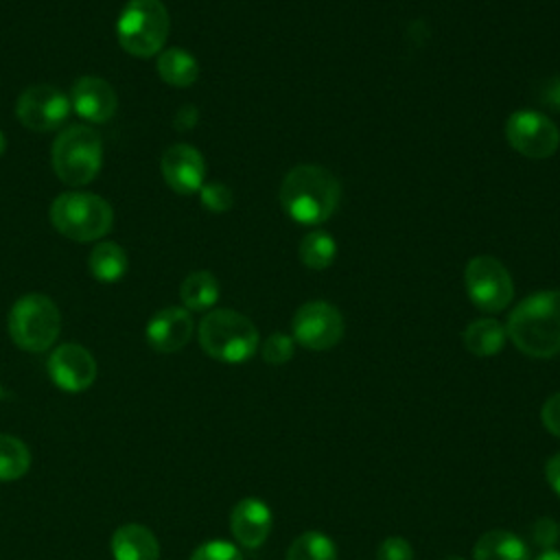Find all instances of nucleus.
Listing matches in <instances>:
<instances>
[{"mask_svg":"<svg viewBox=\"0 0 560 560\" xmlns=\"http://www.w3.org/2000/svg\"><path fill=\"white\" fill-rule=\"evenodd\" d=\"M505 138L514 151L532 160H545L556 153L560 131L547 114L518 109L505 122Z\"/></svg>","mask_w":560,"mask_h":560,"instance_id":"10","label":"nucleus"},{"mask_svg":"<svg viewBox=\"0 0 560 560\" xmlns=\"http://www.w3.org/2000/svg\"><path fill=\"white\" fill-rule=\"evenodd\" d=\"M284 560H337V545L324 532H302L287 549Z\"/></svg>","mask_w":560,"mask_h":560,"instance_id":"23","label":"nucleus"},{"mask_svg":"<svg viewBox=\"0 0 560 560\" xmlns=\"http://www.w3.org/2000/svg\"><path fill=\"white\" fill-rule=\"evenodd\" d=\"M114 560H158L160 542L155 534L140 523H125L116 527L109 540Z\"/></svg>","mask_w":560,"mask_h":560,"instance_id":"17","label":"nucleus"},{"mask_svg":"<svg viewBox=\"0 0 560 560\" xmlns=\"http://www.w3.org/2000/svg\"><path fill=\"white\" fill-rule=\"evenodd\" d=\"M160 171L168 188L179 195L199 192L206 184V160L192 144H171L160 158Z\"/></svg>","mask_w":560,"mask_h":560,"instance_id":"13","label":"nucleus"},{"mask_svg":"<svg viewBox=\"0 0 560 560\" xmlns=\"http://www.w3.org/2000/svg\"><path fill=\"white\" fill-rule=\"evenodd\" d=\"M440 560H466V558H462V556H446V558H440Z\"/></svg>","mask_w":560,"mask_h":560,"instance_id":"37","label":"nucleus"},{"mask_svg":"<svg viewBox=\"0 0 560 560\" xmlns=\"http://www.w3.org/2000/svg\"><path fill=\"white\" fill-rule=\"evenodd\" d=\"M339 197L337 177L317 164L293 166L280 186L282 210L302 225L324 223L337 210Z\"/></svg>","mask_w":560,"mask_h":560,"instance_id":"2","label":"nucleus"},{"mask_svg":"<svg viewBox=\"0 0 560 560\" xmlns=\"http://www.w3.org/2000/svg\"><path fill=\"white\" fill-rule=\"evenodd\" d=\"M199 197H201V206L210 212H225L232 208V190L221 184V182H210V184H203L199 188Z\"/></svg>","mask_w":560,"mask_h":560,"instance_id":"28","label":"nucleus"},{"mask_svg":"<svg viewBox=\"0 0 560 560\" xmlns=\"http://www.w3.org/2000/svg\"><path fill=\"white\" fill-rule=\"evenodd\" d=\"M534 560H560V551L558 549H547V551H540Z\"/></svg>","mask_w":560,"mask_h":560,"instance_id":"35","label":"nucleus"},{"mask_svg":"<svg viewBox=\"0 0 560 560\" xmlns=\"http://www.w3.org/2000/svg\"><path fill=\"white\" fill-rule=\"evenodd\" d=\"M376 560H413V547L402 536H387L376 547Z\"/></svg>","mask_w":560,"mask_h":560,"instance_id":"30","label":"nucleus"},{"mask_svg":"<svg viewBox=\"0 0 560 560\" xmlns=\"http://www.w3.org/2000/svg\"><path fill=\"white\" fill-rule=\"evenodd\" d=\"M179 298L186 311H208L219 300V282L206 269L192 271L184 278L179 287Z\"/></svg>","mask_w":560,"mask_h":560,"instance_id":"22","label":"nucleus"},{"mask_svg":"<svg viewBox=\"0 0 560 560\" xmlns=\"http://www.w3.org/2000/svg\"><path fill=\"white\" fill-rule=\"evenodd\" d=\"M50 381L70 394L88 389L96 378V361L92 352L79 343H61L48 357Z\"/></svg>","mask_w":560,"mask_h":560,"instance_id":"12","label":"nucleus"},{"mask_svg":"<svg viewBox=\"0 0 560 560\" xmlns=\"http://www.w3.org/2000/svg\"><path fill=\"white\" fill-rule=\"evenodd\" d=\"M464 287L470 302L483 313L503 311L514 298V282L505 265L492 256H475L466 265Z\"/></svg>","mask_w":560,"mask_h":560,"instance_id":"8","label":"nucleus"},{"mask_svg":"<svg viewBox=\"0 0 560 560\" xmlns=\"http://www.w3.org/2000/svg\"><path fill=\"white\" fill-rule=\"evenodd\" d=\"M61 330V313L57 304L42 293L18 298L9 311V335L13 343L26 352L48 350Z\"/></svg>","mask_w":560,"mask_h":560,"instance_id":"7","label":"nucleus"},{"mask_svg":"<svg viewBox=\"0 0 560 560\" xmlns=\"http://www.w3.org/2000/svg\"><path fill=\"white\" fill-rule=\"evenodd\" d=\"M195 324L190 311L184 306H166L158 311L147 324V341L155 352H177L192 337Z\"/></svg>","mask_w":560,"mask_h":560,"instance_id":"15","label":"nucleus"},{"mask_svg":"<svg viewBox=\"0 0 560 560\" xmlns=\"http://www.w3.org/2000/svg\"><path fill=\"white\" fill-rule=\"evenodd\" d=\"M199 346L223 363H243L258 350V328L249 317L232 308H214L199 324Z\"/></svg>","mask_w":560,"mask_h":560,"instance_id":"3","label":"nucleus"},{"mask_svg":"<svg viewBox=\"0 0 560 560\" xmlns=\"http://www.w3.org/2000/svg\"><path fill=\"white\" fill-rule=\"evenodd\" d=\"M4 149H7V140H4V136H2V131H0V155L4 153Z\"/></svg>","mask_w":560,"mask_h":560,"instance_id":"36","label":"nucleus"},{"mask_svg":"<svg viewBox=\"0 0 560 560\" xmlns=\"http://www.w3.org/2000/svg\"><path fill=\"white\" fill-rule=\"evenodd\" d=\"M70 105L88 122H107L118 109V96L105 79L81 77L70 90Z\"/></svg>","mask_w":560,"mask_h":560,"instance_id":"14","label":"nucleus"},{"mask_svg":"<svg viewBox=\"0 0 560 560\" xmlns=\"http://www.w3.org/2000/svg\"><path fill=\"white\" fill-rule=\"evenodd\" d=\"M462 341L466 350L475 357H494L505 348L508 332L501 322L492 317H481L466 326V330L462 332Z\"/></svg>","mask_w":560,"mask_h":560,"instance_id":"19","label":"nucleus"},{"mask_svg":"<svg viewBox=\"0 0 560 560\" xmlns=\"http://www.w3.org/2000/svg\"><path fill=\"white\" fill-rule=\"evenodd\" d=\"M337 256V243L335 238L324 232V230H315L311 234H306L300 243V260L315 271H322L326 267L332 265Z\"/></svg>","mask_w":560,"mask_h":560,"instance_id":"25","label":"nucleus"},{"mask_svg":"<svg viewBox=\"0 0 560 560\" xmlns=\"http://www.w3.org/2000/svg\"><path fill=\"white\" fill-rule=\"evenodd\" d=\"M472 560H532L527 542L510 529H488L472 547Z\"/></svg>","mask_w":560,"mask_h":560,"instance_id":"18","label":"nucleus"},{"mask_svg":"<svg viewBox=\"0 0 560 560\" xmlns=\"http://www.w3.org/2000/svg\"><path fill=\"white\" fill-rule=\"evenodd\" d=\"M158 74L164 83L173 88H188L199 77V63L197 59L184 50V48H166L158 55L155 61Z\"/></svg>","mask_w":560,"mask_h":560,"instance_id":"20","label":"nucleus"},{"mask_svg":"<svg viewBox=\"0 0 560 560\" xmlns=\"http://www.w3.org/2000/svg\"><path fill=\"white\" fill-rule=\"evenodd\" d=\"M70 98L59 88L37 83L26 88L15 103L18 120L31 131H52L61 127L70 116Z\"/></svg>","mask_w":560,"mask_h":560,"instance_id":"11","label":"nucleus"},{"mask_svg":"<svg viewBox=\"0 0 560 560\" xmlns=\"http://www.w3.org/2000/svg\"><path fill=\"white\" fill-rule=\"evenodd\" d=\"M168 31L171 18L162 0H129L116 20L120 48L142 59L164 48Z\"/></svg>","mask_w":560,"mask_h":560,"instance_id":"6","label":"nucleus"},{"mask_svg":"<svg viewBox=\"0 0 560 560\" xmlns=\"http://www.w3.org/2000/svg\"><path fill=\"white\" fill-rule=\"evenodd\" d=\"M50 164L63 184H90L103 164L101 136L88 125H70L61 129L50 149Z\"/></svg>","mask_w":560,"mask_h":560,"instance_id":"5","label":"nucleus"},{"mask_svg":"<svg viewBox=\"0 0 560 560\" xmlns=\"http://www.w3.org/2000/svg\"><path fill=\"white\" fill-rule=\"evenodd\" d=\"M540 420H542V427L560 438V392L551 394L545 402H542V409H540Z\"/></svg>","mask_w":560,"mask_h":560,"instance_id":"31","label":"nucleus"},{"mask_svg":"<svg viewBox=\"0 0 560 560\" xmlns=\"http://www.w3.org/2000/svg\"><path fill=\"white\" fill-rule=\"evenodd\" d=\"M262 361L269 365H284L295 354V339L287 332H271L260 348Z\"/></svg>","mask_w":560,"mask_h":560,"instance_id":"26","label":"nucleus"},{"mask_svg":"<svg viewBox=\"0 0 560 560\" xmlns=\"http://www.w3.org/2000/svg\"><path fill=\"white\" fill-rule=\"evenodd\" d=\"M343 315L339 308L324 300L302 304L291 322V337L306 350L322 352L335 348L343 337Z\"/></svg>","mask_w":560,"mask_h":560,"instance_id":"9","label":"nucleus"},{"mask_svg":"<svg viewBox=\"0 0 560 560\" xmlns=\"http://www.w3.org/2000/svg\"><path fill=\"white\" fill-rule=\"evenodd\" d=\"M173 122H175V127L182 129V131L195 127V125H197V107H195V105H184V107H179Z\"/></svg>","mask_w":560,"mask_h":560,"instance_id":"33","label":"nucleus"},{"mask_svg":"<svg viewBox=\"0 0 560 560\" xmlns=\"http://www.w3.org/2000/svg\"><path fill=\"white\" fill-rule=\"evenodd\" d=\"M0 398H2V387H0Z\"/></svg>","mask_w":560,"mask_h":560,"instance_id":"38","label":"nucleus"},{"mask_svg":"<svg viewBox=\"0 0 560 560\" xmlns=\"http://www.w3.org/2000/svg\"><path fill=\"white\" fill-rule=\"evenodd\" d=\"M273 516L265 501L256 497L241 499L230 512V532L245 549H258L271 534Z\"/></svg>","mask_w":560,"mask_h":560,"instance_id":"16","label":"nucleus"},{"mask_svg":"<svg viewBox=\"0 0 560 560\" xmlns=\"http://www.w3.org/2000/svg\"><path fill=\"white\" fill-rule=\"evenodd\" d=\"M48 214L61 236L79 243L103 238L114 223L112 206L103 197L83 190H68L55 197Z\"/></svg>","mask_w":560,"mask_h":560,"instance_id":"4","label":"nucleus"},{"mask_svg":"<svg viewBox=\"0 0 560 560\" xmlns=\"http://www.w3.org/2000/svg\"><path fill=\"white\" fill-rule=\"evenodd\" d=\"M90 273L101 282H116L127 271V254L114 241H101L88 256Z\"/></svg>","mask_w":560,"mask_h":560,"instance_id":"21","label":"nucleus"},{"mask_svg":"<svg viewBox=\"0 0 560 560\" xmlns=\"http://www.w3.org/2000/svg\"><path fill=\"white\" fill-rule=\"evenodd\" d=\"M547 96H551V98H549V103H556V105L560 107V77L551 81V85H549V94H547Z\"/></svg>","mask_w":560,"mask_h":560,"instance_id":"34","label":"nucleus"},{"mask_svg":"<svg viewBox=\"0 0 560 560\" xmlns=\"http://www.w3.org/2000/svg\"><path fill=\"white\" fill-rule=\"evenodd\" d=\"M31 468L28 446L15 438L0 433V481H15Z\"/></svg>","mask_w":560,"mask_h":560,"instance_id":"24","label":"nucleus"},{"mask_svg":"<svg viewBox=\"0 0 560 560\" xmlns=\"http://www.w3.org/2000/svg\"><path fill=\"white\" fill-rule=\"evenodd\" d=\"M190 560H243V553L234 542L223 540V538H212V540L201 542L192 551Z\"/></svg>","mask_w":560,"mask_h":560,"instance_id":"27","label":"nucleus"},{"mask_svg":"<svg viewBox=\"0 0 560 560\" xmlns=\"http://www.w3.org/2000/svg\"><path fill=\"white\" fill-rule=\"evenodd\" d=\"M508 339L532 359L560 354V289L521 300L505 324Z\"/></svg>","mask_w":560,"mask_h":560,"instance_id":"1","label":"nucleus"},{"mask_svg":"<svg viewBox=\"0 0 560 560\" xmlns=\"http://www.w3.org/2000/svg\"><path fill=\"white\" fill-rule=\"evenodd\" d=\"M545 479L549 483V488L560 497V453L551 455L545 464Z\"/></svg>","mask_w":560,"mask_h":560,"instance_id":"32","label":"nucleus"},{"mask_svg":"<svg viewBox=\"0 0 560 560\" xmlns=\"http://www.w3.org/2000/svg\"><path fill=\"white\" fill-rule=\"evenodd\" d=\"M532 542L542 551L556 549V545L560 542V523L551 516L536 518L532 525Z\"/></svg>","mask_w":560,"mask_h":560,"instance_id":"29","label":"nucleus"}]
</instances>
